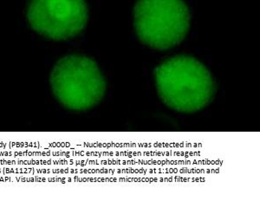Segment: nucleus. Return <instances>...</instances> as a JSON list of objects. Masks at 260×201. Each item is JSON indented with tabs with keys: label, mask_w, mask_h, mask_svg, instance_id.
<instances>
[{
	"label": "nucleus",
	"mask_w": 260,
	"mask_h": 201,
	"mask_svg": "<svg viewBox=\"0 0 260 201\" xmlns=\"http://www.w3.org/2000/svg\"><path fill=\"white\" fill-rule=\"evenodd\" d=\"M154 80L161 100L177 112L190 114L203 110L215 95V82L210 71L192 56L165 60L154 70Z\"/></svg>",
	"instance_id": "nucleus-1"
},
{
	"label": "nucleus",
	"mask_w": 260,
	"mask_h": 201,
	"mask_svg": "<svg viewBox=\"0 0 260 201\" xmlns=\"http://www.w3.org/2000/svg\"><path fill=\"white\" fill-rule=\"evenodd\" d=\"M50 85L60 104L77 112L96 106L106 92V82L96 62L82 55L66 56L56 62Z\"/></svg>",
	"instance_id": "nucleus-2"
},
{
	"label": "nucleus",
	"mask_w": 260,
	"mask_h": 201,
	"mask_svg": "<svg viewBox=\"0 0 260 201\" xmlns=\"http://www.w3.org/2000/svg\"><path fill=\"white\" fill-rule=\"evenodd\" d=\"M190 20L189 9L183 0H138L134 9L136 35L154 50L180 45L189 30Z\"/></svg>",
	"instance_id": "nucleus-3"
},
{
	"label": "nucleus",
	"mask_w": 260,
	"mask_h": 201,
	"mask_svg": "<svg viewBox=\"0 0 260 201\" xmlns=\"http://www.w3.org/2000/svg\"><path fill=\"white\" fill-rule=\"evenodd\" d=\"M27 18L33 30L61 41L79 35L89 19L85 0H31Z\"/></svg>",
	"instance_id": "nucleus-4"
}]
</instances>
